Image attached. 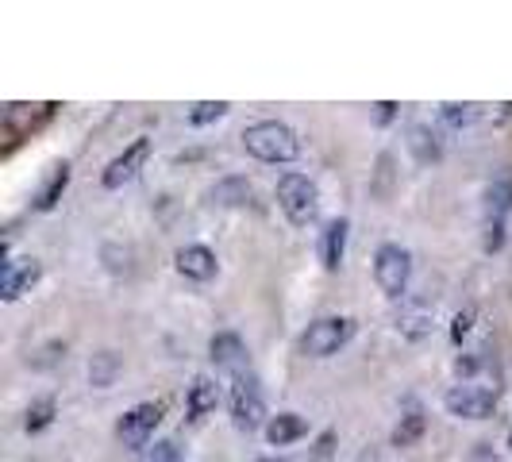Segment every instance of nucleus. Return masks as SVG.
I'll use <instances>...</instances> for the list:
<instances>
[{"mask_svg": "<svg viewBox=\"0 0 512 462\" xmlns=\"http://www.w3.org/2000/svg\"><path fill=\"white\" fill-rule=\"evenodd\" d=\"M255 201V185L247 178H224L208 189V205L216 208H243Z\"/></svg>", "mask_w": 512, "mask_h": 462, "instance_id": "obj_16", "label": "nucleus"}, {"mask_svg": "<svg viewBox=\"0 0 512 462\" xmlns=\"http://www.w3.org/2000/svg\"><path fill=\"white\" fill-rule=\"evenodd\" d=\"M228 101H201L189 108V124L193 128H208V124H216V120H224L228 116Z\"/></svg>", "mask_w": 512, "mask_h": 462, "instance_id": "obj_25", "label": "nucleus"}, {"mask_svg": "<svg viewBox=\"0 0 512 462\" xmlns=\"http://www.w3.org/2000/svg\"><path fill=\"white\" fill-rule=\"evenodd\" d=\"M393 185H397V158H393V151H382L378 154V166H374V181H370L374 201H389Z\"/></svg>", "mask_w": 512, "mask_h": 462, "instance_id": "obj_22", "label": "nucleus"}, {"mask_svg": "<svg viewBox=\"0 0 512 462\" xmlns=\"http://www.w3.org/2000/svg\"><path fill=\"white\" fill-rule=\"evenodd\" d=\"M208 359L216 362V370H224V374H231V378H239V374H251L247 343H243V339H239L235 332L212 335V343H208Z\"/></svg>", "mask_w": 512, "mask_h": 462, "instance_id": "obj_12", "label": "nucleus"}, {"mask_svg": "<svg viewBox=\"0 0 512 462\" xmlns=\"http://www.w3.org/2000/svg\"><path fill=\"white\" fill-rule=\"evenodd\" d=\"M278 205L293 228H312L320 220V189L305 174H282L278 178Z\"/></svg>", "mask_w": 512, "mask_h": 462, "instance_id": "obj_2", "label": "nucleus"}, {"mask_svg": "<svg viewBox=\"0 0 512 462\" xmlns=\"http://www.w3.org/2000/svg\"><path fill=\"white\" fill-rule=\"evenodd\" d=\"M147 158H151V139H135L131 147H124V151L104 166L101 185L104 189H124V185H128V181L147 166Z\"/></svg>", "mask_w": 512, "mask_h": 462, "instance_id": "obj_9", "label": "nucleus"}, {"mask_svg": "<svg viewBox=\"0 0 512 462\" xmlns=\"http://www.w3.org/2000/svg\"><path fill=\"white\" fill-rule=\"evenodd\" d=\"M351 339H355V320L351 316H320L301 335V355L305 359H332V355H339V347H347Z\"/></svg>", "mask_w": 512, "mask_h": 462, "instance_id": "obj_3", "label": "nucleus"}, {"mask_svg": "<svg viewBox=\"0 0 512 462\" xmlns=\"http://www.w3.org/2000/svg\"><path fill=\"white\" fill-rule=\"evenodd\" d=\"M231 420L239 432H255L266 420V401H262V389H258L255 374H239L231 382Z\"/></svg>", "mask_w": 512, "mask_h": 462, "instance_id": "obj_7", "label": "nucleus"}, {"mask_svg": "<svg viewBox=\"0 0 512 462\" xmlns=\"http://www.w3.org/2000/svg\"><path fill=\"white\" fill-rule=\"evenodd\" d=\"M62 359H66V343H62V339H51V343H43L39 351L27 355V366H35V370H51V366H58Z\"/></svg>", "mask_w": 512, "mask_h": 462, "instance_id": "obj_26", "label": "nucleus"}, {"mask_svg": "<svg viewBox=\"0 0 512 462\" xmlns=\"http://www.w3.org/2000/svg\"><path fill=\"white\" fill-rule=\"evenodd\" d=\"M305 436H308V420L301 412H278L266 424V443L270 447H289V443H297V439Z\"/></svg>", "mask_w": 512, "mask_h": 462, "instance_id": "obj_14", "label": "nucleus"}, {"mask_svg": "<svg viewBox=\"0 0 512 462\" xmlns=\"http://www.w3.org/2000/svg\"><path fill=\"white\" fill-rule=\"evenodd\" d=\"M120 374H124V359L116 351H97L89 359V385L93 389H112L120 382Z\"/></svg>", "mask_w": 512, "mask_h": 462, "instance_id": "obj_20", "label": "nucleus"}, {"mask_svg": "<svg viewBox=\"0 0 512 462\" xmlns=\"http://www.w3.org/2000/svg\"><path fill=\"white\" fill-rule=\"evenodd\" d=\"M505 247V220H482V251L497 255Z\"/></svg>", "mask_w": 512, "mask_h": 462, "instance_id": "obj_28", "label": "nucleus"}, {"mask_svg": "<svg viewBox=\"0 0 512 462\" xmlns=\"http://www.w3.org/2000/svg\"><path fill=\"white\" fill-rule=\"evenodd\" d=\"M466 462H501V455H497L489 443H474V447L466 451Z\"/></svg>", "mask_w": 512, "mask_h": 462, "instance_id": "obj_32", "label": "nucleus"}, {"mask_svg": "<svg viewBox=\"0 0 512 462\" xmlns=\"http://www.w3.org/2000/svg\"><path fill=\"white\" fill-rule=\"evenodd\" d=\"M151 462H181V451L174 439H158L151 451Z\"/></svg>", "mask_w": 512, "mask_h": 462, "instance_id": "obj_31", "label": "nucleus"}, {"mask_svg": "<svg viewBox=\"0 0 512 462\" xmlns=\"http://www.w3.org/2000/svg\"><path fill=\"white\" fill-rule=\"evenodd\" d=\"M424 432H428V416H424L420 409H409L401 420H397V428H393L389 443H393V447H412V443L424 439Z\"/></svg>", "mask_w": 512, "mask_h": 462, "instance_id": "obj_21", "label": "nucleus"}, {"mask_svg": "<svg viewBox=\"0 0 512 462\" xmlns=\"http://www.w3.org/2000/svg\"><path fill=\"white\" fill-rule=\"evenodd\" d=\"M482 351H466V355H459V362H455V370H459V374H474V370H478V366H482Z\"/></svg>", "mask_w": 512, "mask_h": 462, "instance_id": "obj_33", "label": "nucleus"}, {"mask_svg": "<svg viewBox=\"0 0 512 462\" xmlns=\"http://www.w3.org/2000/svg\"><path fill=\"white\" fill-rule=\"evenodd\" d=\"M162 416H166V405H162V401H143V405H135V409H128L120 416L116 436L124 439V447L139 451V447H147L154 439V428L162 424Z\"/></svg>", "mask_w": 512, "mask_h": 462, "instance_id": "obj_8", "label": "nucleus"}, {"mask_svg": "<svg viewBox=\"0 0 512 462\" xmlns=\"http://www.w3.org/2000/svg\"><path fill=\"white\" fill-rule=\"evenodd\" d=\"M359 462H378V451H370V447H366V451L359 455Z\"/></svg>", "mask_w": 512, "mask_h": 462, "instance_id": "obj_35", "label": "nucleus"}, {"mask_svg": "<svg viewBox=\"0 0 512 462\" xmlns=\"http://www.w3.org/2000/svg\"><path fill=\"white\" fill-rule=\"evenodd\" d=\"M66 185H70V162H54L47 181H43V185H39V193H35V208H39V212H51V208L62 201Z\"/></svg>", "mask_w": 512, "mask_h": 462, "instance_id": "obj_19", "label": "nucleus"}, {"mask_svg": "<svg viewBox=\"0 0 512 462\" xmlns=\"http://www.w3.org/2000/svg\"><path fill=\"white\" fill-rule=\"evenodd\" d=\"M178 270L185 278H193V282H208V278H216V255L201 247V243H189V247H181L178 251Z\"/></svg>", "mask_w": 512, "mask_h": 462, "instance_id": "obj_15", "label": "nucleus"}, {"mask_svg": "<svg viewBox=\"0 0 512 462\" xmlns=\"http://www.w3.org/2000/svg\"><path fill=\"white\" fill-rule=\"evenodd\" d=\"M439 116L447 128H466L474 120V104H439Z\"/></svg>", "mask_w": 512, "mask_h": 462, "instance_id": "obj_29", "label": "nucleus"}, {"mask_svg": "<svg viewBox=\"0 0 512 462\" xmlns=\"http://www.w3.org/2000/svg\"><path fill=\"white\" fill-rule=\"evenodd\" d=\"M347 231H351V224H347L343 216L328 220L324 231H320V262H324L328 274H335V270L343 266V255H347Z\"/></svg>", "mask_w": 512, "mask_h": 462, "instance_id": "obj_13", "label": "nucleus"}, {"mask_svg": "<svg viewBox=\"0 0 512 462\" xmlns=\"http://www.w3.org/2000/svg\"><path fill=\"white\" fill-rule=\"evenodd\" d=\"M512 212V178L489 181L486 189V220H505Z\"/></svg>", "mask_w": 512, "mask_h": 462, "instance_id": "obj_24", "label": "nucleus"}, {"mask_svg": "<svg viewBox=\"0 0 512 462\" xmlns=\"http://www.w3.org/2000/svg\"><path fill=\"white\" fill-rule=\"evenodd\" d=\"M335 443H339L335 428H324V432L316 436V443L308 447V459L305 462H332L335 459Z\"/></svg>", "mask_w": 512, "mask_h": 462, "instance_id": "obj_27", "label": "nucleus"}, {"mask_svg": "<svg viewBox=\"0 0 512 462\" xmlns=\"http://www.w3.org/2000/svg\"><path fill=\"white\" fill-rule=\"evenodd\" d=\"M54 112H58V104L54 101H43V104H8L4 108V154H12L24 139H31L35 131L43 128V124H51Z\"/></svg>", "mask_w": 512, "mask_h": 462, "instance_id": "obj_5", "label": "nucleus"}, {"mask_svg": "<svg viewBox=\"0 0 512 462\" xmlns=\"http://www.w3.org/2000/svg\"><path fill=\"white\" fill-rule=\"evenodd\" d=\"M409 154L420 162V166H436L439 158H443V143H439V135L428 124H412L409 128Z\"/></svg>", "mask_w": 512, "mask_h": 462, "instance_id": "obj_18", "label": "nucleus"}, {"mask_svg": "<svg viewBox=\"0 0 512 462\" xmlns=\"http://www.w3.org/2000/svg\"><path fill=\"white\" fill-rule=\"evenodd\" d=\"M374 108H378V124H389V120L397 116V104L393 101H382V104H374Z\"/></svg>", "mask_w": 512, "mask_h": 462, "instance_id": "obj_34", "label": "nucleus"}, {"mask_svg": "<svg viewBox=\"0 0 512 462\" xmlns=\"http://www.w3.org/2000/svg\"><path fill=\"white\" fill-rule=\"evenodd\" d=\"M497 385H478V382H466V385H451L443 393V409L459 420H486L497 409Z\"/></svg>", "mask_w": 512, "mask_h": 462, "instance_id": "obj_6", "label": "nucleus"}, {"mask_svg": "<svg viewBox=\"0 0 512 462\" xmlns=\"http://www.w3.org/2000/svg\"><path fill=\"white\" fill-rule=\"evenodd\" d=\"M43 278V266H39V258H8L4 266H0V301H20L31 285Z\"/></svg>", "mask_w": 512, "mask_h": 462, "instance_id": "obj_10", "label": "nucleus"}, {"mask_svg": "<svg viewBox=\"0 0 512 462\" xmlns=\"http://www.w3.org/2000/svg\"><path fill=\"white\" fill-rule=\"evenodd\" d=\"M243 147L258 162H274L278 166V162H293L301 154V139L282 120H258V124L243 131Z\"/></svg>", "mask_w": 512, "mask_h": 462, "instance_id": "obj_1", "label": "nucleus"}, {"mask_svg": "<svg viewBox=\"0 0 512 462\" xmlns=\"http://www.w3.org/2000/svg\"><path fill=\"white\" fill-rule=\"evenodd\" d=\"M216 405H220V385L212 382L208 374L193 378L189 393H185V412H189V420H205L208 412H216Z\"/></svg>", "mask_w": 512, "mask_h": 462, "instance_id": "obj_17", "label": "nucleus"}, {"mask_svg": "<svg viewBox=\"0 0 512 462\" xmlns=\"http://www.w3.org/2000/svg\"><path fill=\"white\" fill-rule=\"evenodd\" d=\"M262 462H289V459H262Z\"/></svg>", "mask_w": 512, "mask_h": 462, "instance_id": "obj_36", "label": "nucleus"}, {"mask_svg": "<svg viewBox=\"0 0 512 462\" xmlns=\"http://www.w3.org/2000/svg\"><path fill=\"white\" fill-rule=\"evenodd\" d=\"M509 447H512V432H509Z\"/></svg>", "mask_w": 512, "mask_h": 462, "instance_id": "obj_37", "label": "nucleus"}, {"mask_svg": "<svg viewBox=\"0 0 512 462\" xmlns=\"http://www.w3.org/2000/svg\"><path fill=\"white\" fill-rule=\"evenodd\" d=\"M470 328H474V308H462V312H455V320H451V343L459 347L462 339L470 335Z\"/></svg>", "mask_w": 512, "mask_h": 462, "instance_id": "obj_30", "label": "nucleus"}, {"mask_svg": "<svg viewBox=\"0 0 512 462\" xmlns=\"http://www.w3.org/2000/svg\"><path fill=\"white\" fill-rule=\"evenodd\" d=\"M409 278H412V255L401 247V243H382L378 255H374V282L385 297L401 301L409 293Z\"/></svg>", "mask_w": 512, "mask_h": 462, "instance_id": "obj_4", "label": "nucleus"}, {"mask_svg": "<svg viewBox=\"0 0 512 462\" xmlns=\"http://www.w3.org/2000/svg\"><path fill=\"white\" fill-rule=\"evenodd\" d=\"M436 328V297L428 301V297H405L401 301V312H397V332L412 339V343H420V339H428Z\"/></svg>", "mask_w": 512, "mask_h": 462, "instance_id": "obj_11", "label": "nucleus"}, {"mask_svg": "<svg viewBox=\"0 0 512 462\" xmlns=\"http://www.w3.org/2000/svg\"><path fill=\"white\" fill-rule=\"evenodd\" d=\"M54 416H58V401L54 397H35L24 412V428L27 436H39V432H47L54 424Z\"/></svg>", "mask_w": 512, "mask_h": 462, "instance_id": "obj_23", "label": "nucleus"}]
</instances>
